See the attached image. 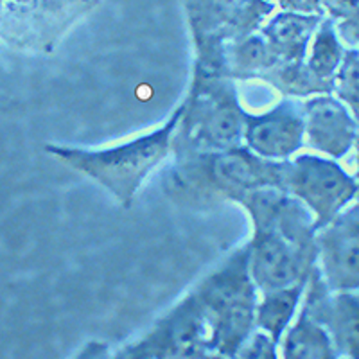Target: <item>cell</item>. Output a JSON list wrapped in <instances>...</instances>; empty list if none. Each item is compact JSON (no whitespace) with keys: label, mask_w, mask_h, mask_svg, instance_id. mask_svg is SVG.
I'll list each match as a JSON object with an SVG mask.
<instances>
[{"label":"cell","mask_w":359,"mask_h":359,"mask_svg":"<svg viewBox=\"0 0 359 359\" xmlns=\"http://www.w3.org/2000/svg\"><path fill=\"white\" fill-rule=\"evenodd\" d=\"M309 313V311H307ZM311 314V313H309ZM327 329L339 355L359 359V298L341 294L318 314H311Z\"/></svg>","instance_id":"cell-8"},{"label":"cell","mask_w":359,"mask_h":359,"mask_svg":"<svg viewBox=\"0 0 359 359\" xmlns=\"http://www.w3.org/2000/svg\"><path fill=\"white\" fill-rule=\"evenodd\" d=\"M205 316L210 331V348L233 359L243 343L252 334L255 323L253 291L245 277L230 269L210 280L203 293Z\"/></svg>","instance_id":"cell-2"},{"label":"cell","mask_w":359,"mask_h":359,"mask_svg":"<svg viewBox=\"0 0 359 359\" xmlns=\"http://www.w3.org/2000/svg\"><path fill=\"white\" fill-rule=\"evenodd\" d=\"M323 264L331 286L359 287V223H339L322 241Z\"/></svg>","instance_id":"cell-7"},{"label":"cell","mask_w":359,"mask_h":359,"mask_svg":"<svg viewBox=\"0 0 359 359\" xmlns=\"http://www.w3.org/2000/svg\"><path fill=\"white\" fill-rule=\"evenodd\" d=\"M216 176L224 184L239 187L257 184L261 180L259 163L241 151L223 153L216 162Z\"/></svg>","instance_id":"cell-14"},{"label":"cell","mask_w":359,"mask_h":359,"mask_svg":"<svg viewBox=\"0 0 359 359\" xmlns=\"http://www.w3.org/2000/svg\"><path fill=\"white\" fill-rule=\"evenodd\" d=\"M318 18L300 17V15H280L268 27L271 43L284 53L294 54V50L304 49L309 34L313 33Z\"/></svg>","instance_id":"cell-12"},{"label":"cell","mask_w":359,"mask_h":359,"mask_svg":"<svg viewBox=\"0 0 359 359\" xmlns=\"http://www.w3.org/2000/svg\"><path fill=\"white\" fill-rule=\"evenodd\" d=\"M198 359H224V355H219V358H205L203 355V358H198Z\"/></svg>","instance_id":"cell-18"},{"label":"cell","mask_w":359,"mask_h":359,"mask_svg":"<svg viewBox=\"0 0 359 359\" xmlns=\"http://www.w3.org/2000/svg\"><path fill=\"white\" fill-rule=\"evenodd\" d=\"M275 347L277 341L264 331L252 332L236 352L233 359H278Z\"/></svg>","instance_id":"cell-16"},{"label":"cell","mask_w":359,"mask_h":359,"mask_svg":"<svg viewBox=\"0 0 359 359\" xmlns=\"http://www.w3.org/2000/svg\"><path fill=\"white\" fill-rule=\"evenodd\" d=\"M243 123L241 111L236 102L224 95L214 99L201 118V139L212 147H230L239 140Z\"/></svg>","instance_id":"cell-10"},{"label":"cell","mask_w":359,"mask_h":359,"mask_svg":"<svg viewBox=\"0 0 359 359\" xmlns=\"http://www.w3.org/2000/svg\"><path fill=\"white\" fill-rule=\"evenodd\" d=\"M300 290H302V286L297 284V286L286 287V290L268 293L264 302L257 307L255 323H257L261 331L271 336L277 343L280 341L282 332L293 318Z\"/></svg>","instance_id":"cell-11"},{"label":"cell","mask_w":359,"mask_h":359,"mask_svg":"<svg viewBox=\"0 0 359 359\" xmlns=\"http://www.w3.org/2000/svg\"><path fill=\"white\" fill-rule=\"evenodd\" d=\"M248 146L266 158H284L300 147L304 121L293 108L278 107L262 117L248 118L245 124Z\"/></svg>","instance_id":"cell-4"},{"label":"cell","mask_w":359,"mask_h":359,"mask_svg":"<svg viewBox=\"0 0 359 359\" xmlns=\"http://www.w3.org/2000/svg\"><path fill=\"white\" fill-rule=\"evenodd\" d=\"M341 45L336 38L334 27L331 22L323 24L314 34L313 47H311L309 65L318 76H329L338 69L341 62Z\"/></svg>","instance_id":"cell-13"},{"label":"cell","mask_w":359,"mask_h":359,"mask_svg":"<svg viewBox=\"0 0 359 359\" xmlns=\"http://www.w3.org/2000/svg\"><path fill=\"white\" fill-rule=\"evenodd\" d=\"M282 358L284 359H338L332 338L325 327L318 323L307 309L298 316L293 329L282 343Z\"/></svg>","instance_id":"cell-9"},{"label":"cell","mask_w":359,"mask_h":359,"mask_svg":"<svg viewBox=\"0 0 359 359\" xmlns=\"http://www.w3.org/2000/svg\"><path fill=\"white\" fill-rule=\"evenodd\" d=\"M76 359H107V354H104V351H102L101 347H97V345H90V347L86 348V351H83Z\"/></svg>","instance_id":"cell-17"},{"label":"cell","mask_w":359,"mask_h":359,"mask_svg":"<svg viewBox=\"0 0 359 359\" xmlns=\"http://www.w3.org/2000/svg\"><path fill=\"white\" fill-rule=\"evenodd\" d=\"M304 131L314 149L341 156L354 142V121L341 102L318 97L307 102Z\"/></svg>","instance_id":"cell-5"},{"label":"cell","mask_w":359,"mask_h":359,"mask_svg":"<svg viewBox=\"0 0 359 359\" xmlns=\"http://www.w3.org/2000/svg\"><path fill=\"white\" fill-rule=\"evenodd\" d=\"M250 264L253 280L266 293L294 286L302 268L294 246L278 233H268L257 239Z\"/></svg>","instance_id":"cell-6"},{"label":"cell","mask_w":359,"mask_h":359,"mask_svg":"<svg viewBox=\"0 0 359 359\" xmlns=\"http://www.w3.org/2000/svg\"><path fill=\"white\" fill-rule=\"evenodd\" d=\"M182 110L176 111L165 126L142 139L128 142L124 146L102 149V151H83L69 147H49V153L67 162L72 169L88 175L123 203L133 198L147 172L168 155L172 130L180 121Z\"/></svg>","instance_id":"cell-1"},{"label":"cell","mask_w":359,"mask_h":359,"mask_svg":"<svg viewBox=\"0 0 359 359\" xmlns=\"http://www.w3.org/2000/svg\"><path fill=\"white\" fill-rule=\"evenodd\" d=\"M291 185L298 196L318 214L320 221L331 219L355 192V184L338 165L314 156L298 158Z\"/></svg>","instance_id":"cell-3"},{"label":"cell","mask_w":359,"mask_h":359,"mask_svg":"<svg viewBox=\"0 0 359 359\" xmlns=\"http://www.w3.org/2000/svg\"><path fill=\"white\" fill-rule=\"evenodd\" d=\"M339 94L345 101L354 108L359 115V53L351 50L343 60L341 70H339Z\"/></svg>","instance_id":"cell-15"}]
</instances>
